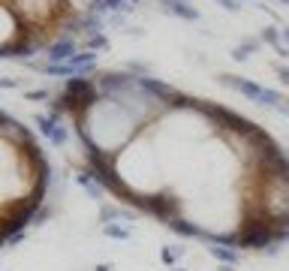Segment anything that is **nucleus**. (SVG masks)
Wrapping results in <instances>:
<instances>
[{
    "label": "nucleus",
    "instance_id": "1",
    "mask_svg": "<svg viewBox=\"0 0 289 271\" xmlns=\"http://www.w3.org/2000/svg\"><path fill=\"white\" fill-rule=\"evenodd\" d=\"M91 60H93V54H81V58H70V63H63V66H48V73H54V75L73 73V70H81V66H88Z\"/></svg>",
    "mask_w": 289,
    "mask_h": 271
},
{
    "label": "nucleus",
    "instance_id": "2",
    "mask_svg": "<svg viewBox=\"0 0 289 271\" xmlns=\"http://www.w3.org/2000/svg\"><path fill=\"white\" fill-rule=\"evenodd\" d=\"M66 51H70V43H61V45H54V48H51V58H58V60H61V58H66Z\"/></svg>",
    "mask_w": 289,
    "mask_h": 271
}]
</instances>
